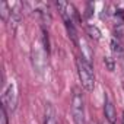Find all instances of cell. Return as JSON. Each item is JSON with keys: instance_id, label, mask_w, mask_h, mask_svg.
<instances>
[{"instance_id": "6da1fadb", "label": "cell", "mask_w": 124, "mask_h": 124, "mask_svg": "<svg viewBox=\"0 0 124 124\" xmlns=\"http://www.w3.org/2000/svg\"><path fill=\"white\" fill-rule=\"evenodd\" d=\"M76 64H78V75L80 79V83L83 86V89L86 91H93L95 88V73H93V67L91 63L82 57H79L76 60Z\"/></svg>"}, {"instance_id": "7a4b0ae2", "label": "cell", "mask_w": 124, "mask_h": 124, "mask_svg": "<svg viewBox=\"0 0 124 124\" xmlns=\"http://www.w3.org/2000/svg\"><path fill=\"white\" fill-rule=\"evenodd\" d=\"M72 117L75 124H85V101L78 88L73 89L72 96Z\"/></svg>"}, {"instance_id": "3957f363", "label": "cell", "mask_w": 124, "mask_h": 124, "mask_svg": "<svg viewBox=\"0 0 124 124\" xmlns=\"http://www.w3.org/2000/svg\"><path fill=\"white\" fill-rule=\"evenodd\" d=\"M31 58H32V66H34L35 72L42 75L47 67V55H45V50L42 48V45L39 42L34 44L32 51H31Z\"/></svg>"}, {"instance_id": "277c9868", "label": "cell", "mask_w": 124, "mask_h": 124, "mask_svg": "<svg viewBox=\"0 0 124 124\" xmlns=\"http://www.w3.org/2000/svg\"><path fill=\"white\" fill-rule=\"evenodd\" d=\"M3 105L6 108H9L10 111H15L16 109V105H18V89H16V85L12 82L8 85V88L5 89V93H3Z\"/></svg>"}, {"instance_id": "5b68a950", "label": "cell", "mask_w": 124, "mask_h": 124, "mask_svg": "<svg viewBox=\"0 0 124 124\" xmlns=\"http://www.w3.org/2000/svg\"><path fill=\"white\" fill-rule=\"evenodd\" d=\"M55 6H57V9H58V12H60V15H61V18H63L66 25L75 22V18H76L78 12L75 10V8L70 3H67V2H57Z\"/></svg>"}, {"instance_id": "8992f818", "label": "cell", "mask_w": 124, "mask_h": 124, "mask_svg": "<svg viewBox=\"0 0 124 124\" xmlns=\"http://www.w3.org/2000/svg\"><path fill=\"white\" fill-rule=\"evenodd\" d=\"M104 114H105V118L108 120L109 124H115V121H117V111H115V107H114V104L111 102V99L108 96H105Z\"/></svg>"}, {"instance_id": "52a82bcc", "label": "cell", "mask_w": 124, "mask_h": 124, "mask_svg": "<svg viewBox=\"0 0 124 124\" xmlns=\"http://www.w3.org/2000/svg\"><path fill=\"white\" fill-rule=\"evenodd\" d=\"M44 124H58L57 123V117H55V111L51 102L45 104V114H44Z\"/></svg>"}, {"instance_id": "ba28073f", "label": "cell", "mask_w": 124, "mask_h": 124, "mask_svg": "<svg viewBox=\"0 0 124 124\" xmlns=\"http://www.w3.org/2000/svg\"><path fill=\"white\" fill-rule=\"evenodd\" d=\"M111 51L114 53V55H117L120 58H124V47H123V44L120 42L118 38L111 39Z\"/></svg>"}, {"instance_id": "9c48e42d", "label": "cell", "mask_w": 124, "mask_h": 124, "mask_svg": "<svg viewBox=\"0 0 124 124\" xmlns=\"http://www.w3.org/2000/svg\"><path fill=\"white\" fill-rule=\"evenodd\" d=\"M80 50H82V58H85L88 63L92 61V51H91V47L88 45L86 41H80Z\"/></svg>"}, {"instance_id": "30bf717a", "label": "cell", "mask_w": 124, "mask_h": 124, "mask_svg": "<svg viewBox=\"0 0 124 124\" xmlns=\"http://www.w3.org/2000/svg\"><path fill=\"white\" fill-rule=\"evenodd\" d=\"M0 15H2L3 22H9L10 15H12V9L9 8V5L6 2H2V5H0Z\"/></svg>"}, {"instance_id": "8fae6325", "label": "cell", "mask_w": 124, "mask_h": 124, "mask_svg": "<svg viewBox=\"0 0 124 124\" xmlns=\"http://www.w3.org/2000/svg\"><path fill=\"white\" fill-rule=\"evenodd\" d=\"M86 32H88V35H89L92 39H99V38H101V31H99L98 26H95V25H88V26H86Z\"/></svg>"}, {"instance_id": "7c38bea8", "label": "cell", "mask_w": 124, "mask_h": 124, "mask_svg": "<svg viewBox=\"0 0 124 124\" xmlns=\"http://www.w3.org/2000/svg\"><path fill=\"white\" fill-rule=\"evenodd\" d=\"M104 63H105V66H107V69L109 72H114V69H115V60L111 55H105L104 57Z\"/></svg>"}, {"instance_id": "4fadbf2b", "label": "cell", "mask_w": 124, "mask_h": 124, "mask_svg": "<svg viewBox=\"0 0 124 124\" xmlns=\"http://www.w3.org/2000/svg\"><path fill=\"white\" fill-rule=\"evenodd\" d=\"M0 115H2V124H9V117H8V111H6V107L5 105H2Z\"/></svg>"}, {"instance_id": "5bb4252c", "label": "cell", "mask_w": 124, "mask_h": 124, "mask_svg": "<svg viewBox=\"0 0 124 124\" xmlns=\"http://www.w3.org/2000/svg\"><path fill=\"white\" fill-rule=\"evenodd\" d=\"M123 124H124V112H123Z\"/></svg>"}]
</instances>
